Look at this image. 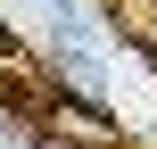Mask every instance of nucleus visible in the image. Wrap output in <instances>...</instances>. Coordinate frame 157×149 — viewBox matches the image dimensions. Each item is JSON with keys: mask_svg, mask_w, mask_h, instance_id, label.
I'll return each instance as SVG.
<instances>
[{"mask_svg": "<svg viewBox=\"0 0 157 149\" xmlns=\"http://www.w3.org/2000/svg\"><path fill=\"white\" fill-rule=\"evenodd\" d=\"M0 149H33V133H25V124H17L8 108H0Z\"/></svg>", "mask_w": 157, "mask_h": 149, "instance_id": "obj_1", "label": "nucleus"}, {"mask_svg": "<svg viewBox=\"0 0 157 149\" xmlns=\"http://www.w3.org/2000/svg\"><path fill=\"white\" fill-rule=\"evenodd\" d=\"M0 50H8V25H0Z\"/></svg>", "mask_w": 157, "mask_h": 149, "instance_id": "obj_2", "label": "nucleus"}]
</instances>
